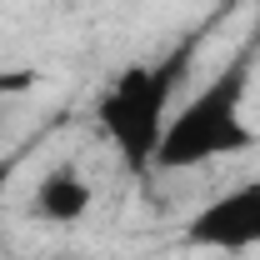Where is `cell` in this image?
Returning <instances> with one entry per match:
<instances>
[{"label":"cell","instance_id":"cell-1","mask_svg":"<svg viewBox=\"0 0 260 260\" xmlns=\"http://www.w3.org/2000/svg\"><path fill=\"white\" fill-rule=\"evenodd\" d=\"M215 20H220V15H215ZM215 20H200L190 35H180L155 60L125 65V70L100 90L95 125H100V135L115 145V155H120L135 175H145V170L155 165L165 120L175 115V95L185 90V75H190V65H195V50L210 40Z\"/></svg>","mask_w":260,"mask_h":260},{"label":"cell","instance_id":"cell-4","mask_svg":"<svg viewBox=\"0 0 260 260\" xmlns=\"http://www.w3.org/2000/svg\"><path fill=\"white\" fill-rule=\"evenodd\" d=\"M90 205H95V190H90V180L75 165L45 170L30 190V215L45 220V225H75V220H85Z\"/></svg>","mask_w":260,"mask_h":260},{"label":"cell","instance_id":"cell-3","mask_svg":"<svg viewBox=\"0 0 260 260\" xmlns=\"http://www.w3.org/2000/svg\"><path fill=\"white\" fill-rule=\"evenodd\" d=\"M180 240L190 250H220V255L260 250V175L220 190L215 200H205L185 220Z\"/></svg>","mask_w":260,"mask_h":260},{"label":"cell","instance_id":"cell-2","mask_svg":"<svg viewBox=\"0 0 260 260\" xmlns=\"http://www.w3.org/2000/svg\"><path fill=\"white\" fill-rule=\"evenodd\" d=\"M255 65H260V40L235 45V55L185 105H175L150 170H195V165H210V160L245 155L255 145V130L245 125V100H250Z\"/></svg>","mask_w":260,"mask_h":260},{"label":"cell","instance_id":"cell-6","mask_svg":"<svg viewBox=\"0 0 260 260\" xmlns=\"http://www.w3.org/2000/svg\"><path fill=\"white\" fill-rule=\"evenodd\" d=\"M50 260H70V255H50Z\"/></svg>","mask_w":260,"mask_h":260},{"label":"cell","instance_id":"cell-5","mask_svg":"<svg viewBox=\"0 0 260 260\" xmlns=\"http://www.w3.org/2000/svg\"><path fill=\"white\" fill-rule=\"evenodd\" d=\"M15 170H20V155H0V200H5V190H10Z\"/></svg>","mask_w":260,"mask_h":260}]
</instances>
